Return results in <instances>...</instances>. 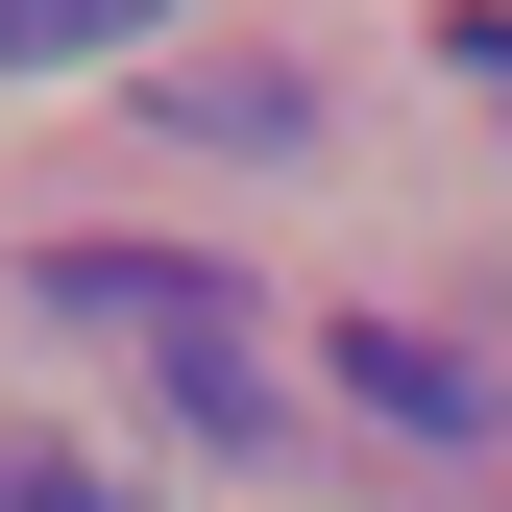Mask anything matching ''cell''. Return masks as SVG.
<instances>
[{
  "instance_id": "obj_3",
  "label": "cell",
  "mask_w": 512,
  "mask_h": 512,
  "mask_svg": "<svg viewBox=\"0 0 512 512\" xmlns=\"http://www.w3.org/2000/svg\"><path fill=\"white\" fill-rule=\"evenodd\" d=\"M0 512H122V488L98 464H0Z\"/></svg>"
},
{
  "instance_id": "obj_1",
  "label": "cell",
  "mask_w": 512,
  "mask_h": 512,
  "mask_svg": "<svg viewBox=\"0 0 512 512\" xmlns=\"http://www.w3.org/2000/svg\"><path fill=\"white\" fill-rule=\"evenodd\" d=\"M342 415H391V439H488L464 342H415V317H342Z\"/></svg>"
},
{
  "instance_id": "obj_2",
  "label": "cell",
  "mask_w": 512,
  "mask_h": 512,
  "mask_svg": "<svg viewBox=\"0 0 512 512\" xmlns=\"http://www.w3.org/2000/svg\"><path fill=\"white\" fill-rule=\"evenodd\" d=\"M171 0H0V74H98V49H147Z\"/></svg>"
}]
</instances>
